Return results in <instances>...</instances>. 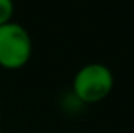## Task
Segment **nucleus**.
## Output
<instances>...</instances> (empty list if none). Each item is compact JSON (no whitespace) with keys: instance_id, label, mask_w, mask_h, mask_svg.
I'll return each instance as SVG.
<instances>
[{"instance_id":"f03ea898","label":"nucleus","mask_w":134,"mask_h":133,"mask_svg":"<svg viewBox=\"0 0 134 133\" xmlns=\"http://www.w3.org/2000/svg\"><path fill=\"white\" fill-rule=\"evenodd\" d=\"M32 57V38L22 24L10 21L0 26V66L19 70Z\"/></svg>"},{"instance_id":"20e7f679","label":"nucleus","mask_w":134,"mask_h":133,"mask_svg":"<svg viewBox=\"0 0 134 133\" xmlns=\"http://www.w3.org/2000/svg\"><path fill=\"white\" fill-rule=\"evenodd\" d=\"M0 133H2V130H0Z\"/></svg>"},{"instance_id":"7ed1b4c3","label":"nucleus","mask_w":134,"mask_h":133,"mask_svg":"<svg viewBox=\"0 0 134 133\" xmlns=\"http://www.w3.org/2000/svg\"><path fill=\"white\" fill-rule=\"evenodd\" d=\"M14 10H15L14 0H0V26L12 21Z\"/></svg>"},{"instance_id":"f257e3e1","label":"nucleus","mask_w":134,"mask_h":133,"mask_svg":"<svg viewBox=\"0 0 134 133\" xmlns=\"http://www.w3.org/2000/svg\"><path fill=\"white\" fill-rule=\"evenodd\" d=\"M114 89V73L104 63H87L71 80V94L82 104H97Z\"/></svg>"}]
</instances>
